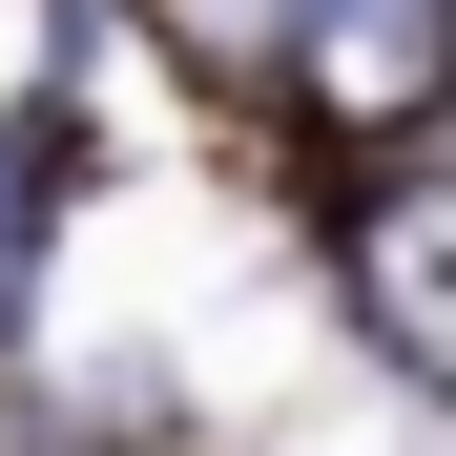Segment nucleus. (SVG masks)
<instances>
[{
    "mask_svg": "<svg viewBox=\"0 0 456 456\" xmlns=\"http://www.w3.org/2000/svg\"><path fill=\"white\" fill-rule=\"evenodd\" d=\"M312 21V84L353 104V125H395L415 84H436V0H290Z\"/></svg>",
    "mask_w": 456,
    "mask_h": 456,
    "instance_id": "nucleus-1",
    "label": "nucleus"
},
{
    "mask_svg": "<svg viewBox=\"0 0 456 456\" xmlns=\"http://www.w3.org/2000/svg\"><path fill=\"white\" fill-rule=\"evenodd\" d=\"M21 208H42V125H21V145H0V249H21Z\"/></svg>",
    "mask_w": 456,
    "mask_h": 456,
    "instance_id": "nucleus-2",
    "label": "nucleus"
}]
</instances>
